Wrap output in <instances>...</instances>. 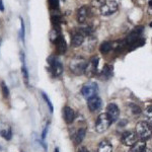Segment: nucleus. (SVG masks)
Returning <instances> with one entry per match:
<instances>
[{"instance_id": "nucleus-32", "label": "nucleus", "mask_w": 152, "mask_h": 152, "mask_svg": "<svg viewBox=\"0 0 152 152\" xmlns=\"http://www.w3.org/2000/svg\"><path fill=\"white\" fill-rule=\"evenodd\" d=\"M20 24H21V28H20V37L23 39V41L24 42V35H26V31H24V21L23 18H20Z\"/></svg>"}, {"instance_id": "nucleus-18", "label": "nucleus", "mask_w": 152, "mask_h": 152, "mask_svg": "<svg viewBox=\"0 0 152 152\" xmlns=\"http://www.w3.org/2000/svg\"><path fill=\"white\" fill-rule=\"evenodd\" d=\"M145 148H146L145 140H142L141 139V140L137 141L133 146H131L130 152H142Z\"/></svg>"}, {"instance_id": "nucleus-17", "label": "nucleus", "mask_w": 152, "mask_h": 152, "mask_svg": "<svg viewBox=\"0 0 152 152\" xmlns=\"http://www.w3.org/2000/svg\"><path fill=\"white\" fill-rule=\"evenodd\" d=\"M114 48H116V44L111 43V42H104V43L100 45L99 51L102 54H107L109 52H111Z\"/></svg>"}, {"instance_id": "nucleus-10", "label": "nucleus", "mask_w": 152, "mask_h": 152, "mask_svg": "<svg viewBox=\"0 0 152 152\" xmlns=\"http://www.w3.org/2000/svg\"><path fill=\"white\" fill-rule=\"evenodd\" d=\"M137 141V136L133 132H125L122 135V143L126 146H133Z\"/></svg>"}, {"instance_id": "nucleus-12", "label": "nucleus", "mask_w": 152, "mask_h": 152, "mask_svg": "<svg viewBox=\"0 0 152 152\" xmlns=\"http://www.w3.org/2000/svg\"><path fill=\"white\" fill-rule=\"evenodd\" d=\"M107 116L110 117V119H111L112 123L113 122H116L118 119H119V116H120V111H119V107H118L117 104H110L107 105Z\"/></svg>"}, {"instance_id": "nucleus-23", "label": "nucleus", "mask_w": 152, "mask_h": 152, "mask_svg": "<svg viewBox=\"0 0 152 152\" xmlns=\"http://www.w3.org/2000/svg\"><path fill=\"white\" fill-rule=\"evenodd\" d=\"M144 117H145V121L147 123L152 126V105L148 107L144 111Z\"/></svg>"}, {"instance_id": "nucleus-9", "label": "nucleus", "mask_w": 152, "mask_h": 152, "mask_svg": "<svg viewBox=\"0 0 152 152\" xmlns=\"http://www.w3.org/2000/svg\"><path fill=\"white\" fill-rule=\"evenodd\" d=\"M90 15V8L87 5H83L77 10L76 19L79 23H84Z\"/></svg>"}, {"instance_id": "nucleus-7", "label": "nucleus", "mask_w": 152, "mask_h": 152, "mask_svg": "<svg viewBox=\"0 0 152 152\" xmlns=\"http://www.w3.org/2000/svg\"><path fill=\"white\" fill-rule=\"evenodd\" d=\"M99 91V86H97L96 83H86L81 89V94L85 99H90L92 96H95Z\"/></svg>"}, {"instance_id": "nucleus-30", "label": "nucleus", "mask_w": 152, "mask_h": 152, "mask_svg": "<svg viewBox=\"0 0 152 152\" xmlns=\"http://www.w3.org/2000/svg\"><path fill=\"white\" fill-rule=\"evenodd\" d=\"M105 0H92V5L97 8H100L104 4Z\"/></svg>"}, {"instance_id": "nucleus-14", "label": "nucleus", "mask_w": 152, "mask_h": 152, "mask_svg": "<svg viewBox=\"0 0 152 152\" xmlns=\"http://www.w3.org/2000/svg\"><path fill=\"white\" fill-rule=\"evenodd\" d=\"M63 118H64V121L67 124H71L73 123L75 119V113L71 109L70 107H65L63 109Z\"/></svg>"}, {"instance_id": "nucleus-20", "label": "nucleus", "mask_w": 152, "mask_h": 152, "mask_svg": "<svg viewBox=\"0 0 152 152\" xmlns=\"http://www.w3.org/2000/svg\"><path fill=\"white\" fill-rule=\"evenodd\" d=\"M78 31H80V34H82V36L85 37H91L94 35V28H92L91 26H80V28H77Z\"/></svg>"}, {"instance_id": "nucleus-36", "label": "nucleus", "mask_w": 152, "mask_h": 152, "mask_svg": "<svg viewBox=\"0 0 152 152\" xmlns=\"http://www.w3.org/2000/svg\"><path fill=\"white\" fill-rule=\"evenodd\" d=\"M1 29H2V23H1V20H0V31H1Z\"/></svg>"}, {"instance_id": "nucleus-25", "label": "nucleus", "mask_w": 152, "mask_h": 152, "mask_svg": "<svg viewBox=\"0 0 152 152\" xmlns=\"http://www.w3.org/2000/svg\"><path fill=\"white\" fill-rule=\"evenodd\" d=\"M0 134H1V136L3 137L4 139H6V140H10L11 137H12V133H11V130L10 129L2 130Z\"/></svg>"}, {"instance_id": "nucleus-28", "label": "nucleus", "mask_w": 152, "mask_h": 152, "mask_svg": "<svg viewBox=\"0 0 152 152\" xmlns=\"http://www.w3.org/2000/svg\"><path fill=\"white\" fill-rule=\"evenodd\" d=\"M42 95H43V99H45V102H46V104H48V107H49V110H50V112L51 113H53V104H52V102H50V99L48 97V95L46 94H42Z\"/></svg>"}, {"instance_id": "nucleus-21", "label": "nucleus", "mask_w": 152, "mask_h": 152, "mask_svg": "<svg viewBox=\"0 0 152 152\" xmlns=\"http://www.w3.org/2000/svg\"><path fill=\"white\" fill-rule=\"evenodd\" d=\"M60 36H61V33H60V28H53L52 31H51L50 34H49L50 40H51V42H53V43H55Z\"/></svg>"}, {"instance_id": "nucleus-3", "label": "nucleus", "mask_w": 152, "mask_h": 152, "mask_svg": "<svg viewBox=\"0 0 152 152\" xmlns=\"http://www.w3.org/2000/svg\"><path fill=\"white\" fill-rule=\"evenodd\" d=\"M136 135L142 140H147L152 136V126L146 121L139 122L136 125Z\"/></svg>"}, {"instance_id": "nucleus-13", "label": "nucleus", "mask_w": 152, "mask_h": 152, "mask_svg": "<svg viewBox=\"0 0 152 152\" xmlns=\"http://www.w3.org/2000/svg\"><path fill=\"white\" fill-rule=\"evenodd\" d=\"M54 44H55L56 51H57L58 54H65L66 53V51H67V44H66L64 37L62 35L59 37L57 39V41H56Z\"/></svg>"}, {"instance_id": "nucleus-26", "label": "nucleus", "mask_w": 152, "mask_h": 152, "mask_svg": "<svg viewBox=\"0 0 152 152\" xmlns=\"http://www.w3.org/2000/svg\"><path fill=\"white\" fill-rule=\"evenodd\" d=\"M52 23L54 28H59L61 23V18L59 15H54L52 16Z\"/></svg>"}, {"instance_id": "nucleus-4", "label": "nucleus", "mask_w": 152, "mask_h": 152, "mask_svg": "<svg viewBox=\"0 0 152 152\" xmlns=\"http://www.w3.org/2000/svg\"><path fill=\"white\" fill-rule=\"evenodd\" d=\"M112 124V121L107 114H102L97 117L96 123H95V131L97 133H104L110 128Z\"/></svg>"}, {"instance_id": "nucleus-34", "label": "nucleus", "mask_w": 152, "mask_h": 152, "mask_svg": "<svg viewBox=\"0 0 152 152\" xmlns=\"http://www.w3.org/2000/svg\"><path fill=\"white\" fill-rule=\"evenodd\" d=\"M78 152H89V151H88L86 148H84V147H82V148H80V149H79V151H78Z\"/></svg>"}, {"instance_id": "nucleus-39", "label": "nucleus", "mask_w": 152, "mask_h": 152, "mask_svg": "<svg viewBox=\"0 0 152 152\" xmlns=\"http://www.w3.org/2000/svg\"><path fill=\"white\" fill-rule=\"evenodd\" d=\"M149 26H150V28H152V21L150 23V24H149Z\"/></svg>"}, {"instance_id": "nucleus-35", "label": "nucleus", "mask_w": 152, "mask_h": 152, "mask_svg": "<svg viewBox=\"0 0 152 152\" xmlns=\"http://www.w3.org/2000/svg\"><path fill=\"white\" fill-rule=\"evenodd\" d=\"M142 152H152V151H151V150H149V149H146V148H145Z\"/></svg>"}, {"instance_id": "nucleus-19", "label": "nucleus", "mask_w": 152, "mask_h": 152, "mask_svg": "<svg viewBox=\"0 0 152 152\" xmlns=\"http://www.w3.org/2000/svg\"><path fill=\"white\" fill-rule=\"evenodd\" d=\"M113 146L107 140H104L99 143V148H97V152H112Z\"/></svg>"}, {"instance_id": "nucleus-31", "label": "nucleus", "mask_w": 152, "mask_h": 152, "mask_svg": "<svg viewBox=\"0 0 152 152\" xmlns=\"http://www.w3.org/2000/svg\"><path fill=\"white\" fill-rule=\"evenodd\" d=\"M130 107H131V111L133 112L134 115H139L141 113V109L138 107V105H136V104H130Z\"/></svg>"}, {"instance_id": "nucleus-8", "label": "nucleus", "mask_w": 152, "mask_h": 152, "mask_svg": "<svg viewBox=\"0 0 152 152\" xmlns=\"http://www.w3.org/2000/svg\"><path fill=\"white\" fill-rule=\"evenodd\" d=\"M84 36H82V34H80V31L77 28L73 29L71 31V46L73 48L80 47L84 43Z\"/></svg>"}, {"instance_id": "nucleus-5", "label": "nucleus", "mask_w": 152, "mask_h": 152, "mask_svg": "<svg viewBox=\"0 0 152 152\" xmlns=\"http://www.w3.org/2000/svg\"><path fill=\"white\" fill-rule=\"evenodd\" d=\"M99 57H92L87 62L86 68H85L84 74L88 77H92L97 73L99 70Z\"/></svg>"}, {"instance_id": "nucleus-6", "label": "nucleus", "mask_w": 152, "mask_h": 152, "mask_svg": "<svg viewBox=\"0 0 152 152\" xmlns=\"http://www.w3.org/2000/svg\"><path fill=\"white\" fill-rule=\"evenodd\" d=\"M118 10V3L116 0H105L104 4L99 8L102 15H111Z\"/></svg>"}, {"instance_id": "nucleus-29", "label": "nucleus", "mask_w": 152, "mask_h": 152, "mask_svg": "<svg viewBox=\"0 0 152 152\" xmlns=\"http://www.w3.org/2000/svg\"><path fill=\"white\" fill-rule=\"evenodd\" d=\"M1 88H2V94H3V96L5 97H8L9 96V90H8V87L6 86V84L4 82H1Z\"/></svg>"}, {"instance_id": "nucleus-22", "label": "nucleus", "mask_w": 152, "mask_h": 152, "mask_svg": "<svg viewBox=\"0 0 152 152\" xmlns=\"http://www.w3.org/2000/svg\"><path fill=\"white\" fill-rule=\"evenodd\" d=\"M95 43H96V39L94 38V36H91V37H88V41H87V45H86V47H85V50H87V51H94V49L95 48Z\"/></svg>"}, {"instance_id": "nucleus-11", "label": "nucleus", "mask_w": 152, "mask_h": 152, "mask_svg": "<svg viewBox=\"0 0 152 152\" xmlns=\"http://www.w3.org/2000/svg\"><path fill=\"white\" fill-rule=\"evenodd\" d=\"M87 105L91 112H97L102 109V102L99 96L95 95V96H92V97H90V99H88Z\"/></svg>"}, {"instance_id": "nucleus-27", "label": "nucleus", "mask_w": 152, "mask_h": 152, "mask_svg": "<svg viewBox=\"0 0 152 152\" xmlns=\"http://www.w3.org/2000/svg\"><path fill=\"white\" fill-rule=\"evenodd\" d=\"M49 5H50L51 9L57 10L59 8V0H49Z\"/></svg>"}, {"instance_id": "nucleus-38", "label": "nucleus", "mask_w": 152, "mask_h": 152, "mask_svg": "<svg viewBox=\"0 0 152 152\" xmlns=\"http://www.w3.org/2000/svg\"><path fill=\"white\" fill-rule=\"evenodd\" d=\"M54 152H59V149H58V148H56V149H55V151H54Z\"/></svg>"}, {"instance_id": "nucleus-15", "label": "nucleus", "mask_w": 152, "mask_h": 152, "mask_svg": "<svg viewBox=\"0 0 152 152\" xmlns=\"http://www.w3.org/2000/svg\"><path fill=\"white\" fill-rule=\"evenodd\" d=\"M85 134H86V129H85V128L78 129L77 131H76L75 133L72 135V139H73V141H74V143L75 144L81 143L82 140L84 139V137H85Z\"/></svg>"}, {"instance_id": "nucleus-37", "label": "nucleus", "mask_w": 152, "mask_h": 152, "mask_svg": "<svg viewBox=\"0 0 152 152\" xmlns=\"http://www.w3.org/2000/svg\"><path fill=\"white\" fill-rule=\"evenodd\" d=\"M149 5H150V7H152V0L151 1H149Z\"/></svg>"}, {"instance_id": "nucleus-1", "label": "nucleus", "mask_w": 152, "mask_h": 152, "mask_svg": "<svg viewBox=\"0 0 152 152\" xmlns=\"http://www.w3.org/2000/svg\"><path fill=\"white\" fill-rule=\"evenodd\" d=\"M87 65V61L83 57H74L70 60L69 68L72 73L75 75H81L84 73Z\"/></svg>"}, {"instance_id": "nucleus-16", "label": "nucleus", "mask_w": 152, "mask_h": 152, "mask_svg": "<svg viewBox=\"0 0 152 152\" xmlns=\"http://www.w3.org/2000/svg\"><path fill=\"white\" fill-rule=\"evenodd\" d=\"M100 76H102V78L104 80L110 79L113 76V66L110 64H105L104 67H102V72H100Z\"/></svg>"}, {"instance_id": "nucleus-33", "label": "nucleus", "mask_w": 152, "mask_h": 152, "mask_svg": "<svg viewBox=\"0 0 152 152\" xmlns=\"http://www.w3.org/2000/svg\"><path fill=\"white\" fill-rule=\"evenodd\" d=\"M0 11H4V4L2 0H0Z\"/></svg>"}, {"instance_id": "nucleus-2", "label": "nucleus", "mask_w": 152, "mask_h": 152, "mask_svg": "<svg viewBox=\"0 0 152 152\" xmlns=\"http://www.w3.org/2000/svg\"><path fill=\"white\" fill-rule=\"evenodd\" d=\"M47 62L49 64V71H50V73L52 74L53 77H58V76L62 74L63 65L56 56H50L47 59Z\"/></svg>"}, {"instance_id": "nucleus-24", "label": "nucleus", "mask_w": 152, "mask_h": 152, "mask_svg": "<svg viewBox=\"0 0 152 152\" xmlns=\"http://www.w3.org/2000/svg\"><path fill=\"white\" fill-rule=\"evenodd\" d=\"M21 61H23V67H21V72H23V75L24 77V80H26V83L28 84V69L26 67V63H24V57H23V58H21Z\"/></svg>"}]
</instances>
